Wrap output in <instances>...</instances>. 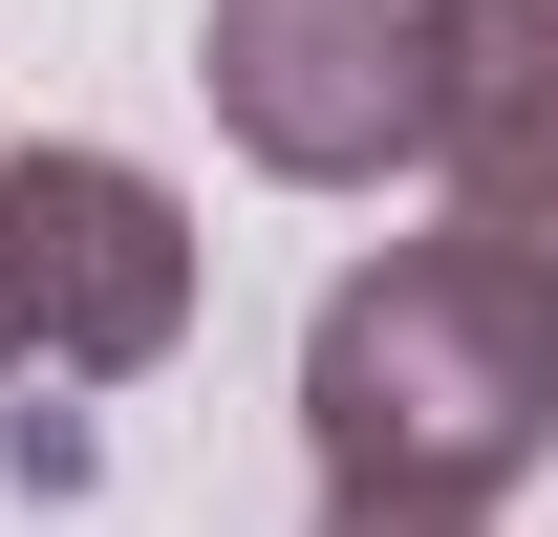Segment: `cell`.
<instances>
[{"mask_svg": "<svg viewBox=\"0 0 558 537\" xmlns=\"http://www.w3.org/2000/svg\"><path fill=\"white\" fill-rule=\"evenodd\" d=\"M323 537H473V516H323Z\"/></svg>", "mask_w": 558, "mask_h": 537, "instance_id": "obj_5", "label": "cell"}, {"mask_svg": "<svg viewBox=\"0 0 558 537\" xmlns=\"http://www.w3.org/2000/svg\"><path fill=\"white\" fill-rule=\"evenodd\" d=\"M301 452L323 516H494L558 452V237L451 194L429 237L344 259L301 323Z\"/></svg>", "mask_w": 558, "mask_h": 537, "instance_id": "obj_1", "label": "cell"}, {"mask_svg": "<svg viewBox=\"0 0 558 537\" xmlns=\"http://www.w3.org/2000/svg\"><path fill=\"white\" fill-rule=\"evenodd\" d=\"M429 172L515 237H558V0H451V151Z\"/></svg>", "mask_w": 558, "mask_h": 537, "instance_id": "obj_4", "label": "cell"}, {"mask_svg": "<svg viewBox=\"0 0 558 537\" xmlns=\"http://www.w3.org/2000/svg\"><path fill=\"white\" fill-rule=\"evenodd\" d=\"M194 86L279 194H387L451 151V0H215Z\"/></svg>", "mask_w": 558, "mask_h": 537, "instance_id": "obj_3", "label": "cell"}, {"mask_svg": "<svg viewBox=\"0 0 558 537\" xmlns=\"http://www.w3.org/2000/svg\"><path fill=\"white\" fill-rule=\"evenodd\" d=\"M194 344V194L150 151H0V387H150Z\"/></svg>", "mask_w": 558, "mask_h": 537, "instance_id": "obj_2", "label": "cell"}]
</instances>
